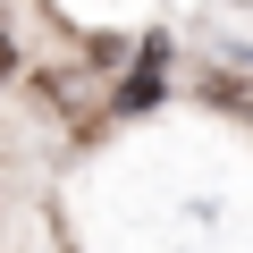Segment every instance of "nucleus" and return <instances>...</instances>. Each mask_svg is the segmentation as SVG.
<instances>
[{
    "label": "nucleus",
    "instance_id": "f257e3e1",
    "mask_svg": "<svg viewBox=\"0 0 253 253\" xmlns=\"http://www.w3.org/2000/svg\"><path fill=\"white\" fill-rule=\"evenodd\" d=\"M9 68H17V42H9V26H0V84H9Z\"/></svg>",
    "mask_w": 253,
    "mask_h": 253
}]
</instances>
